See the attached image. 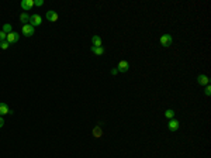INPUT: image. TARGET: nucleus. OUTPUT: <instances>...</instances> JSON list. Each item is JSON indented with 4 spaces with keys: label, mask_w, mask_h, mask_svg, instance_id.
Masks as SVG:
<instances>
[{
    "label": "nucleus",
    "mask_w": 211,
    "mask_h": 158,
    "mask_svg": "<svg viewBox=\"0 0 211 158\" xmlns=\"http://www.w3.org/2000/svg\"><path fill=\"white\" fill-rule=\"evenodd\" d=\"M6 38H7V34H6L4 31L1 30V31H0V43H3V41H6Z\"/></svg>",
    "instance_id": "17"
},
{
    "label": "nucleus",
    "mask_w": 211,
    "mask_h": 158,
    "mask_svg": "<svg viewBox=\"0 0 211 158\" xmlns=\"http://www.w3.org/2000/svg\"><path fill=\"white\" fill-rule=\"evenodd\" d=\"M20 21L28 24V21H30V16H28L27 13H21V16H20Z\"/></svg>",
    "instance_id": "13"
},
{
    "label": "nucleus",
    "mask_w": 211,
    "mask_h": 158,
    "mask_svg": "<svg viewBox=\"0 0 211 158\" xmlns=\"http://www.w3.org/2000/svg\"><path fill=\"white\" fill-rule=\"evenodd\" d=\"M45 18L48 20V21H56L58 18H59V16H58V13L54 10H49L47 11V14H45Z\"/></svg>",
    "instance_id": "6"
},
{
    "label": "nucleus",
    "mask_w": 211,
    "mask_h": 158,
    "mask_svg": "<svg viewBox=\"0 0 211 158\" xmlns=\"http://www.w3.org/2000/svg\"><path fill=\"white\" fill-rule=\"evenodd\" d=\"M92 47H101V38L99 35H93L92 37Z\"/></svg>",
    "instance_id": "11"
},
{
    "label": "nucleus",
    "mask_w": 211,
    "mask_h": 158,
    "mask_svg": "<svg viewBox=\"0 0 211 158\" xmlns=\"http://www.w3.org/2000/svg\"><path fill=\"white\" fill-rule=\"evenodd\" d=\"M165 117H166V119H173L174 117V110H172V109H168L166 110V112H165Z\"/></svg>",
    "instance_id": "14"
},
{
    "label": "nucleus",
    "mask_w": 211,
    "mask_h": 158,
    "mask_svg": "<svg viewBox=\"0 0 211 158\" xmlns=\"http://www.w3.org/2000/svg\"><path fill=\"white\" fill-rule=\"evenodd\" d=\"M44 1L42 0H34V6H42Z\"/></svg>",
    "instance_id": "20"
},
{
    "label": "nucleus",
    "mask_w": 211,
    "mask_h": 158,
    "mask_svg": "<svg viewBox=\"0 0 211 158\" xmlns=\"http://www.w3.org/2000/svg\"><path fill=\"white\" fill-rule=\"evenodd\" d=\"M20 6H21L23 10H26V11L31 10L34 7V0H23L21 3H20Z\"/></svg>",
    "instance_id": "5"
},
{
    "label": "nucleus",
    "mask_w": 211,
    "mask_h": 158,
    "mask_svg": "<svg viewBox=\"0 0 211 158\" xmlns=\"http://www.w3.org/2000/svg\"><path fill=\"white\" fill-rule=\"evenodd\" d=\"M23 34L26 35V37H31V35H34V33H35V28L31 26V24H23Z\"/></svg>",
    "instance_id": "2"
},
{
    "label": "nucleus",
    "mask_w": 211,
    "mask_h": 158,
    "mask_svg": "<svg viewBox=\"0 0 211 158\" xmlns=\"http://www.w3.org/2000/svg\"><path fill=\"white\" fill-rule=\"evenodd\" d=\"M92 52L94 55H99V57H100V55L104 54V48L103 47H92Z\"/></svg>",
    "instance_id": "12"
},
{
    "label": "nucleus",
    "mask_w": 211,
    "mask_h": 158,
    "mask_svg": "<svg viewBox=\"0 0 211 158\" xmlns=\"http://www.w3.org/2000/svg\"><path fill=\"white\" fill-rule=\"evenodd\" d=\"M3 126H4V120H3V117L0 116V129H1Z\"/></svg>",
    "instance_id": "21"
},
{
    "label": "nucleus",
    "mask_w": 211,
    "mask_h": 158,
    "mask_svg": "<svg viewBox=\"0 0 211 158\" xmlns=\"http://www.w3.org/2000/svg\"><path fill=\"white\" fill-rule=\"evenodd\" d=\"M197 83L201 85V86H207V85L210 83V79H208L207 75H199V76H197Z\"/></svg>",
    "instance_id": "10"
},
{
    "label": "nucleus",
    "mask_w": 211,
    "mask_h": 158,
    "mask_svg": "<svg viewBox=\"0 0 211 158\" xmlns=\"http://www.w3.org/2000/svg\"><path fill=\"white\" fill-rule=\"evenodd\" d=\"M3 31H4L6 34H10L11 33V26L10 24H4V26H3Z\"/></svg>",
    "instance_id": "16"
},
{
    "label": "nucleus",
    "mask_w": 211,
    "mask_h": 158,
    "mask_svg": "<svg viewBox=\"0 0 211 158\" xmlns=\"http://www.w3.org/2000/svg\"><path fill=\"white\" fill-rule=\"evenodd\" d=\"M93 134H94V137H100L101 134H103V131H101V129H100V127H96V129L93 130Z\"/></svg>",
    "instance_id": "15"
},
{
    "label": "nucleus",
    "mask_w": 211,
    "mask_h": 158,
    "mask_svg": "<svg viewBox=\"0 0 211 158\" xmlns=\"http://www.w3.org/2000/svg\"><path fill=\"white\" fill-rule=\"evenodd\" d=\"M4 115H13V110L6 103H0V116H4Z\"/></svg>",
    "instance_id": "8"
},
{
    "label": "nucleus",
    "mask_w": 211,
    "mask_h": 158,
    "mask_svg": "<svg viewBox=\"0 0 211 158\" xmlns=\"http://www.w3.org/2000/svg\"><path fill=\"white\" fill-rule=\"evenodd\" d=\"M172 43H173V40H172V37H170L169 34H163L162 37H161V45H162V47H165V48L170 47V45H172Z\"/></svg>",
    "instance_id": "3"
},
{
    "label": "nucleus",
    "mask_w": 211,
    "mask_h": 158,
    "mask_svg": "<svg viewBox=\"0 0 211 158\" xmlns=\"http://www.w3.org/2000/svg\"><path fill=\"white\" fill-rule=\"evenodd\" d=\"M9 45H10V44L7 43V41H3V43H0V48H1V49H7V48H9Z\"/></svg>",
    "instance_id": "18"
},
{
    "label": "nucleus",
    "mask_w": 211,
    "mask_h": 158,
    "mask_svg": "<svg viewBox=\"0 0 211 158\" xmlns=\"http://www.w3.org/2000/svg\"><path fill=\"white\" fill-rule=\"evenodd\" d=\"M28 24H31L34 28L37 27V26H41V24H42V17L39 16V14H33V16H30Z\"/></svg>",
    "instance_id": "1"
},
{
    "label": "nucleus",
    "mask_w": 211,
    "mask_h": 158,
    "mask_svg": "<svg viewBox=\"0 0 211 158\" xmlns=\"http://www.w3.org/2000/svg\"><path fill=\"white\" fill-rule=\"evenodd\" d=\"M20 40V34L18 33H16V31H11L10 34H7V38H6V41L9 44H14V43H17Z\"/></svg>",
    "instance_id": "4"
},
{
    "label": "nucleus",
    "mask_w": 211,
    "mask_h": 158,
    "mask_svg": "<svg viewBox=\"0 0 211 158\" xmlns=\"http://www.w3.org/2000/svg\"><path fill=\"white\" fill-rule=\"evenodd\" d=\"M117 73H118L117 68H115V69H111V75H117Z\"/></svg>",
    "instance_id": "22"
},
{
    "label": "nucleus",
    "mask_w": 211,
    "mask_h": 158,
    "mask_svg": "<svg viewBox=\"0 0 211 158\" xmlns=\"http://www.w3.org/2000/svg\"><path fill=\"white\" fill-rule=\"evenodd\" d=\"M168 127H169V130H170V131H176L179 127H180V121H179V120H176V119H170V120H169Z\"/></svg>",
    "instance_id": "7"
},
{
    "label": "nucleus",
    "mask_w": 211,
    "mask_h": 158,
    "mask_svg": "<svg viewBox=\"0 0 211 158\" xmlns=\"http://www.w3.org/2000/svg\"><path fill=\"white\" fill-rule=\"evenodd\" d=\"M204 93H206L207 96H210V93H211V86H210V85H207V86H206V90H204Z\"/></svg>",
    "instance_id": "19"
},
{
    "label": "nucleus",
    "mask_w": 211,
    "mask_h": 158,
    "mask_svg": "<svg viewBox=\"0 0 211 158\" xmlns=\"http://www.w3.org/2000/svg\"><path fill=\"white\" fill-rule=\"evenodd\" d=\"M130 69V64L127 61H120L118 62V66H117V71L118 72H127Z\"/></svg>",
    "instance_id": "9"
}]
</instances>
